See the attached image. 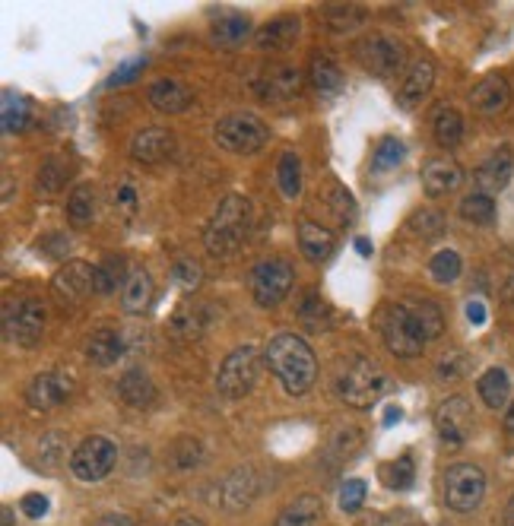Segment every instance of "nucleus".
Returning a JSON list of instances; mask_svg holds the SVG:
<instances>
[{
	"label": "nucleus",
	"mask_w": 514,
	"mask_h": 526,
	"mask_svg": "<svg viewBox=\"0 0 514 526\" xmlns=\"http://www.w3.org/2000/svg\"><path fill=\"white\" fill-rule=\"evenodd\" d=\"M267 368L277 374V381L283 384L286 393L302 397L318 381V359L311 346L296 333H277L264 349Z\"/></svg>",
	"instance_id": "obj_1"
},
{
	"label": "nucleus",
	"mask_w": 514,
	"mask_h": 526,
	"mask_svg": "<svg viewBox=\"0 0 514 526\" xmlns=\"http://www.w3.org/2000/svg\"><path fill=\"white\" fill-rule=\"evenodd\" d=\"M334 390L346 406L372 409L384 397V390H388V378L365 355H343L334 365Z\"/></svg>",
	"instance_id": "obj_2"
},
{
	"label": "nucleus",
	"mask_w": 514,
	"mask_h": 526,
	"mask_svg": "<svg viewBox=\"0 0 514 526\" xmlns=\"http://www.w3.org/2000/svg\"><path fill=\"white\" fill-rule=\"evenodd\" d=\"M251 229V203L238 194H229L219 200V206L213 210L207 229H204V244L210 254H235L245 244Z\"/></svg>",
	"instance_id": "obj_3"
},
{
	"label": "nucleus",
	"mask_w": 514,
	"mask_h": 526,
	"mask_svg": "<svg viewBox=\"0 0 514 526\" xmlns=\"http://www.w3.org/2000/svg\"><path fill=\"white\" fill-rule=\"evenodd\" d=\"M213 140L219 149H226V153H235V156H251L257 153L267 140H270V130L267 124L257 118V115H248V111H238V115H226L213 127Z\"/></svg>",
	"instance_id": "obj_4"
},
{
	"label": "nucleus",
	"mask_w": 514,
	"mask_h": 526,
	"mask_svg": "<svg viewBox=\"0 0 514 526\" xmlns=\"http://www.w3.org/2000/svg\"><path fill=\"white\" fill-rule=\"evenodd\" d=\"M378 330H381L384 346H388V352H394L397 359H416V355L422 352V346H426L410 305H388L384 308L378 314Z\"/></svg>",
	"instance_id": "obj_5"
},
{
	"label": "nucleus",
	"mask_w": 514,
	"mask_h": 526,
	"mask_svg": "<svg viewBox=\"0 0 514 526\" xmlns=\"http://www.w3.org/2000/svg\"><path fill=\"white\" fill-rule=\"evenodd\" d=\"M257 374H261V352L254 346H238L232 349L223 365L216 371V387L223 397L229 400H242L254 390L257 384Z\"/></svg>",
	"instance_id": "obj_6"
},
{
	"label": "nucleus",
	"mask_w": 514,
	"mask_h": 526,
	"mask_svg": "<svg viewBox=\"0 0 514 526\" xmlns=\"http://www.w3.org/2000/svg\"><path fill=\"white\" fill-rule=\"evenodd\" d=\"M486 498V473L473 463H454L445 473V504L454 514H470Z\"/></svg>",
	"instance_id": "obj_7"
},
{
	"label": "nucleus",
	"mask_w": 514,
	"mask_h": 526,
	"mask_svg": "<svg viewBox=\"0 0 514 526\" xmlns=\"http://www.w3.org/2000/svg\"><path fill=\"white\" fill-rule=\"evenodd\" d=\"M292 283H296V270L283 257H267L254 267L251 273V292L254 302L261 308H277L283 298L289 295Z\"/></svg>",
	"instance_id": "obj_8"
},
{
	"label": "nucleus",
	"mask_w": 514,
	"mask_h": 526,
	"mask_svg": "<svg viewBox=\"0 0 514 526\" xmlns=\"http://www.w3.org/2000/svg\"><path fill=\"white\" fill-rule=\"evenodd\" d=\"M115 460L118 447L102 435H93L70 454V469L80 482H99L115 469Z\"/></svg>",
	"instance_id": "obj_9"
},
{
	"label": "nucleus",
	"mask_w": 514,
	"mask_h": 526,
	"mask_svg": "<svg viewBox=\"0 0 514 526\" xmlns=\"http://www.w3.org/2000/svg\"><path fill=\"white\" fill-rule=\"evenodd\" d=\"M356 58L362 61L365 70L378 73V77H394L403 61H407V48H403V42L391 39V35L372 32L356 42Z\"/></svg>",
	"instance_id": "obj_10"
},
{
	"label": "nucleus",
	"mask_w": 514,
	"mask_h": 526,
	"mask_svg": "<svg viewBox=\"0 0 514 526\" xmlns=\"http://www.w3.org/2000/svg\"><path fill=\"white\" fill-rule=\"evenodd\" d=\"M4 333L16 346L42 343L45 333V308L39 302H7L4 305Z\"/></svg>",
	"instance_id": "obj_11"
},
{
	"label": "nucleus",
	"mask_w": 514,
	"mask_h": 526,
	"mask_svg": "<svg viewBox=\"0 0 514 526\" xmlns=\"http://www.w3.org/2000/svg\"><path fill=\"white\" fill-rule=\"evenodd\" d=\"M435 428L438 438L448 447H461L467 444L470 431H473V406L467 397H448L435 412Z\"/></svg>",
	"instance_id": "obj_12"
},
{
	"label": "nucleus",
	"mask_w": 514,
	"mask_h": 526,
	"mask_svg": "<svg viewBox=\"0 0 514 526\" xmlns=\"http://www.w3.org/2000/svg\"><path fill=\"white\" fill-rule=\"evenodd\" d=\"M89 292H96V279H93V267L83 260H70L67 267H61L51 276V295L67 308L80 305Z\"/></svg>",
	"instance_id": "obj_13"
},
{
	"label": "nucleus",
	"mask_w": 514,
	"mask_h": 526,
	"mask_svg": "<svg viewBox=\"0 0 514 526\" xmlns=\"http://www.w3.org/2000/svg\"><path fill=\"white\" fill-rule=\"evenodd\" d=\"M305 73L296 64H270L257 80V96L267 102H292L302 96Z\"/></svg>",
	"instance_id": "obj_14"
},
{
	"label": "nucleus",
	"mask_w": 514,
	"mask_h": 526,
	"mask_svg": "<svg viewBox=\"0 0 514 526\" xmlns=\"http://www.w3.org/2000/svg\"><path fill=\"white\" fill-rule=\"evenodd\" d=\"M70 393H73L70 374H64V371H42V374H35L32 384L26 387V403L32 409H39V412H51V409H58L70 397Z\"/></svg>",
	"instance_id": "obj_15"
},
{
	"label": "nucleus",
	"mask_w": 514,
	"mask_h": 526,
	"mask_svg": "<svg viewBox=\"0 0 514 526\" xmlns=\"http://www.w3.org/2000/svg\"><path fill=\"white\" fill-rule=\"evenodd\" d=\"M461 184H464V168L448 156L429 159L426 168H422V191H426V197H448Z\"/></svg>",
	"instance_id": "obj_16"
},
{
	"label": "nucleus",
	"mask_w": 514,
	"mask_h": 526,
	"mask_svg": "<svg viewBox=\"0 0 514 526\" xmlns=\"http://www.w3.org/2000/svg\"><path fill=\"white\" fill-rule=\"evenodd\" d=\"M175 153V137L165 127H143L131 140V156L143 165H156Z\"/></svg>",
	"instance_id": "obj_17"
},
{
	"label": "nucleus",
	"mask_w": 514,
	"mask_h": 526,
	"mask_svg": "<svg viewBox=\"0 0 514 526\" xmlns=\"http://www.w3.org/2000/svg\"><path fill=\"white\" fill-rule=\"evenodd\" d=\"M213 324V305H181L172 321H169V333L178 343H194L200 340Z\"/></svg>",
	"instance_id": "obj_18"
},
{
	"label": "nucleus",
	"mask_w": 514,
	"mask_h": 526,
	"mask_svg": "<svg viewBox=\"0 0 514 526\" xmlns=\"http://www.w3.org/2000/svg\"><path fill=\"white\" fill-rule=\"evenodd\" d=\"M146 99H150V105L156 111H162V115H181V111H188L191 102H194V92L191 86H185L181 80H172V77H162L150 86V92H146Z\"/></svg>",
	"instance_id": "obj_19"
},
{
	"label": "nucleus",
	"mask_w": 514,
	"mask_h": 526,
	"mask_svg": "<svg viewBox=\"0 0 514 526\" xmlns=\"http://www.w3.org/2000/svg\"><path fill=\"white\" fill-rule=\"evenodd\" d=\"M511 175H514V156H511L508 146H502V149H495V153L480 168H476V187L492 197V194L505 191Z\"/></svg>",
	"instance_id": "obj_20"
},
{
	"label": "nucleus",
	"mask_w": 514,
	"mask_h": 526,
	"mask_svg": "<svg viewBox=\"0 0 514 526\" xmlns=\"http://www.w3.org/2000/svg\"><path fill=\"white\" fill-rule=\"evenodd\" d=\"M318 203L324 206V216L334 219L337 229H350V225L356 222V200L353 194L346 191L343 184H337L334 178H330L321 191H318Z\"/></svg>",
	"instance_id": "obj_21"
},
{
	"label": "nucleus",
	"mask_w": 514,
	"mask_h": 526,
	"mask_svg": "<svg viewBox=\"0 0 514 526\" xmlns=\"http://www.w3.org/2000/svg\"><path fill=\"white\" fill-rule=\"evenodd\" d=\"M470 105L480 111V115L492 118V115H502V111L511 105V86L505 77H486L473 86L470 92Z\"/></svg>",
	"instance_id": "obj_22"
},
{
	"label": "nucleus",
	"mask_w": 514,
	"mask_h": 526,
	"mask_svg": "<svg viewBox=\"0 0 514 526\" xmlns=\"http://www.w3.org/2000/svg\"><path fill=\"white\" fill-rule=\"evenodd\" d=\"M432 83H435V64H432L429 58L413 61V67L407 70V77H403V83H400V96H397L400 105H403V108L419 105L422 99L429 96Z\"/></svg>",
	"instance_id": "obj_23"
},
{
	"label": "nucleus",
	"mask_w": 514,
	"mask_h": 526,
	"mask_svg": "<svg viewBox=\"0 0 514 526\" xmlns=\"http://www.w3.org/2000/svg\"><path fill=\"white\" fill-rule=\"evenodd\" d=\"M299 32H302L299 16H277V20H270L257 29V48L261 51H286L299 39Z\"/></svg>",
	"instance_id": "obj_24"
},
{
	"label": "nucleus",
	"mask_w": 514,
	"mask_h": 526,
	"mask_svg": "<svg viewBox=\"0 0 514 526\" xmlns=\"http://www.w3.org/2000/svg\"><path fill=\"white\" fill-rule=\"evenodd\" d=\"M299 248H302V254H305L311 263H324L330 254H334L337 241H334V232L324 229L321 222L302 219V222H299Z\"/></svg>",
	"instance_id": "obj_25"
},
{
	"label": "nucleus",
	"mask_w": 514,
	"mask_h": 526,
	"mask_svg": "<svg viewBox=\"0 0 514 526\" xmlns=\"http://www.w3.org/2000/svg\"><path fill=\"white\" fill-rule=\"evenodd\" d=\"M124 355V333L118 330H96L86 340V359L93 362L96 368H112Z\"/></svg>",
	"instance_id": "obj_26"
},
{
	"label": "nucleus",
	"mask_w": 514,
	"mask_h": 526,
	"mask_svg": "<svg viewBox=\"0 0 514 526\" xmlns=\"http://www.w3.org/2000/svg\"><path fill=\"white\" fill-rule=\"evenodd\" d=\"M213 42L216 45H226V48H235V45H242L248 35H251V20H248V13H238V10H223L213 20Z\"/></svg>",
	"instance_id": "obj_27"
},
{
	"label": "nucleus",
	"mask_w": 514,
	"mask_h": 526,
	"mask_svg": "<svg viewBox=\"0 0 514 526\" xmlns=\"http://www.w3.org/2000/svg\"><path fill=\"white\" fill-rule=\"evenodd\" d=\"M308 80L321 92V96H334V92H340V86H343V70L327 51H315L311 54Z\"/></svg>",
	"instance_id": "obj_28"
},
{
	"label": "nucleus",
	"mask_w": 514,
	"mask_h": 526,
	"mask_svg": "<svg viewBox=\"0 0 514 526\" xmlns=\"http://www.w3.org/2000/svg\"><path fill=\"white\" fill-rule=\"evenodd\" d=\"M150 302H153V279L143 267H137L131 270V276H127V283L121 289V308L127 314H143L150 308Z\"/></svg>",
	"instance_id": "obj_29"
},
{
	"label": "nucleus",
	"mask_w": 514,
	"mask_h": 526,
	"mask_svg": "<svg viewBox=\"0 0 514 526\" xmlns=\"http://www.w3.org/2000/svg\"><path fill=\"white\" fill-rule=\"evenodd\" d=\"M118 393H121V400L127 406H150L156 400V387L150 381V374H146L143 368H131V371H124L121 374V381H118Z\"/></svg>",
	"instance_id": "obj_30"
},
{
	"label": "nucleus",
	"mask_w": 514,
	"mask_h": 526,
	"mask_svg": "<svg viewBox=\"0 0 514 526\" xmlns=\"http://www.w3.org/2000/svg\"><path fill=\"white\" fill-rule=\"evenodd\" d=\"M321 511H324L321 498H315V495H299L296 501L286 504L283 511H280L277 526H318Z\"/></svg>",
	"instance_id": "obj_31"
},
{
	"label": "nucleus",
	"mask_w": 514,
	"mask_h": 526,
	"mask_svg": "<svg viewBox=\"0 0 514 526\" xmlns=\"http://www.w3.org/2000/svg\"><path fill=\"white\" fill-rule=\"evenodd\" d=\"M432 137H435L438 146H445V149H451V146L461 143V137H464V118H461V111H454V108H448V105L435 108V115H432Z\"/></svg>",
	"instance_id": "obj_32"
},
{
	"label": "nucleus",
	"mask_w": 514,
	"mask_h": 526,
	"mask_svg": "<svg viewBox=\"0 0 514 526\" xmlns=\"http://www.w3.org/2000/svg\"><path fill=\"white\" fill-rule=\"evenodd\" d=\"M476 390H480V397L489 409H505L508 397H511V381H508V371L505 368H489L480 384H476Z\"/></svg>",
	"instance_id": "obj_33"
},
{
	"label": "nucleus",
	"mask_w": 514,
	"mask_h": 526,
	"mask_svg": "<svg viewBox=\"0 0 514 526\" xmlns=\"http://www.w3.org/2000/svg\"><path fill=\"white\" fill-rule=\"evenodd\" d=\"M251 495H254L251 469H235V473L223 485V504L229 507V511H242V507L251 501Z\"/></svg>",
	"instance_id": "obj_34"
},
{
	"label": "nucleus",
	"mask_w": 514,
	"mask_h": 526,
	"mask_svg": "<svg viewBox=\"0 0 514 526\" xmlns=\"http://www.w3.org/2000/svg\"><path fill=\"white\" fill-rule=\"evenodd\" d=\"M321 20L330 26V32H350L365 23V10L356 4H327L321 10Z\"/></svg>",
	"instance_id": "obj_35"
},
{
	"label": "nucleus",
	"mask_w": 514,
	"mask_h": 526,
	"mask_svg": "<svg viewBox=\"0 0 514 526\" xmlns=\"http://www.w3.org/2000/svg\"><path fill=\"white\" fill-rule=\"evenodd\" d=\"M127 276H131V273H124V260L121 257H105L102 263H96V267H93V279H96V292L99 295H112V292H118V286L124 289Z\"/></svg>",
	"instance_id": "obj_36"
},
{
	"label": "nucleus",
	"mask_w": 514,
	"mask_h": 526,
	"mask_svg": "<svg viewBox=\"0 0 514 526\" xmlns=\"http://www.w3.org/2000/svg\"><path fill=\"white\" fill-rule=\"evenodd\" d=\"M67 175L70 168L64 162V156H48L42 165H39V175H35V187H39V194H58L61 187L67 184Z\"/></svg>",
	"instance_id": "obj_37"
},
{
	"label": "nucleus",
	"mask_w": 514,
	"mask_h": 526,
	"mask_svg": "<svg viewBox=\"0 0 514 526\" xmlns=\"http://www.w3.org/2000/svg\"><path fill=\"white\" fill-rule=\"evenodd\" d=\"M96 216V191L89 184H77L67 197V219L73 225H86Z\"/></svg>",
	"instance_id": "obj_38"
},
{
	"label": "nucleus",
	"mask_w": 514,
	"mask_h": 526,
	"mask_svg": "<svg viewBox=\"0 0 514 526\" xmlns=\"http://www.w3.org/2000/svg\"><path fill=\"white\" fill-rule=\"evenodd\" d=\"M410 311H413L416 327H419L422 340H426V343L438 340V336L445 333V314L435 302H416V305H410Z\"/></svg>",
	"instance_id": "obj_39"
},
{
	"label": "nucleus",
	"mask_w": 514,
	"mask_h": 526,
	"mask_svg": "<svg viewBox=\"0 0 514 526\" xmlns=\"http://www.w3.org/2000/svg\"><path fill=\"white\" fill-rule=\"evenodd\" d=\"M277 184L286 200H296L302 194V159L296 153H283L277 165Z\"/></svg>",
	"instance_id": "obj_40"
},
{
	"label": "nucleus",
	"mask_w": 514,
	"mask_h": 526,
	"mask_svg": "<svg viewBox=\"0 0 514 526\" xmlns=\"http://www.w3.org/2000/svg\"><path fill=\"white\" fill-rule=\"evenodd\" d=\"M461 216H464L467 222H473V225H486V222L495 219V203H492L489 194L473 191V194H467V197L461 200Z\"/></svg>",
	"instance_id": "obj_41"
},
{
	"label": "nucleus",
	"mask_w": 514,
	"mask_h": 526,
	"mask_svg": "<svg viewBox=\"0 0 514 526\" xmlns=\"http://www.w3.org/2000/svg\"><path fill=\"white\" fill-rule=\"evenodd\" d=\"M29 127V102L23 96L4 92V130L7 134H23Z\"/></svg>",
	"instance_id": "obj_42"
},
{
	"label": "nucleus",
	"mask_w": 514,
	"mask_h": 526,
	"mask_svg": "<svg viewBox=\"0 0 514 526\" xmlns=\"http://www.w3.org/2000/svg\"><path fill=\"white\" fill-rule=\"evenodd\" d=\"M410 232L422 241L442 238L445 235V216L438 210H419V213L410 216Z\"/></svg>",
	"instance_id": "obj_43"
},
{
	"label": "nucleus",
	"mask_w": 514,
	"mask_h": 526,
	"mask_svg": "<svg viewBox=\"0 0 514 526\" xmlns=\"http://www.w3.org/2000/svg\"><path fill=\"white\" fill-rule=\"evenodd\" d=\"M429 270H432V279H435V283L451 286L454 279L461 276L464 260H461V254H457V251H438V254L432 257V263H429Z\"/></svg>",
	"instance_id": "obj_44"
},
{
	"label": "nucleus",
	"mask_w": 514,
	"mask_h": 526,
	"mask_svg": "<svg viewBox=\"0 0 514 526\" xmlns=\"http://www.w3.org/2000/svg\"><path fill=\"white\" fill-rule=\"evenodd\" d=\"M403 156H407V146H403L397 137H384L372 156V168L375 172H391V168H397L403 162Z\"/></svg>",
	"instance_id": "obj_45"
},
{
	"label": "nucleus",
	"mask_w": 514,
	"mask_h": 526,
	"mask_svg": "<svg viewBox=\"0 0 514 526\" xmlns=\"http://www.w3.org/2000/svg\"><path fill=\"white\" fill-rule=\"evenodd\" d=\"M115 213L121 219H134L140 213V194L131 178H121L118 187H115Z\"/></svg>",
	"instance_id": "obj_46"
},
{
	"label": "nucleus",
	"mask_w": 514,
	"mask_h": 526,
	"mask_svg": "<svg viewBox=\"0 0 514 526\" xmlns=\"http://www.w3.org/2000/svg\"><path fill=\"white\" fill-rule=\"evenodd\" d=\"M172 460L178 469H194V466H200V460H204V450H200V444L194 438L185 435L172 444Z\"/></svg>",
	"instance_id": "obj_47"
},
{
	"label": "nucleus",
	"mask_w": 514,
	"mask_h": 526,
	"mask_svg": "<svg viewBox=\"0 0 514 526\" xmlns=\"http://www.w3.org/2000/svg\"><path fill=\"white\" fill-rule=\"evenodd\" d=\"M365 501V482L362 479H346L340 488V507L346 514H356Z\"/></svg>",
	"instance_id": "obj_48"
},
{
	"label": "nucleus",
	"mask_w": 514,
	"mask_h": 526,
	"mask_svg": "<svg viewBox=\"0 0 514 526\" xmlns=\"http://www.w3.org/2000/svg\"><path fill=\"white\" fill-rule=\"evenodd\" d=\"M200 276H204V270H200L194 260H178L172 267V279L181 289H188V292L200 286Z\"/></svg>",
	"instance_id": "obj_49"
},
{
	"label": "nucleus",
	"mask_w": 514,
	"mask_h": 526,
	"mask_svg": "<svg viewBox=\"0 0 514 526\" xmlns=\"http://www.w3.org/2000/svg\"><path fill=\"white\" fill-rule=\"evenodd\" d=\"M464 371H467V359H464L461 349H451V352L442 355V359H438V378L454 381V378H461Z\"/></svg>",
	"instance_id": "obj_50"
},
{
	"label": "nucleus",
	"mask_w": 514,
	"mask_h": 526,
	"mask_svg": "<svg viewBox=\"0 0 514 526\" xmlns=\"http://www.w3.org/2000/svg\"><path fill=\"white\" fill-rule=\"evenodd\" d=\"M413 479H416V466H413V460H410V457H400V460L391 466V485L400 488V492H407V488L413 485Z\"/></svg>",
	"instance_id": "obj_51"
},
{
	"label": "nucleus",
	"mask_w": 514,
	"mask_h": 526,
	"mask_svg": "<svg viewBox=\"0 0 514 526\" xmlns=\"http://www.w3.org/2000/svg\"><path fill=\"white\" fill-rule=\"evenodd\" d=\"M146 67V58H134V61H127V64H121L115 73H112V80H108L105 86L108 89H115V86H127V83H134L137 80V73Z\"/></svg>",
	"instance_id": "obj_52"
},
{
	"label": "nucleus",
	"mask_w": 514,
	"mask_h": 526,
	"mask_svg": "<svg viewBox=\"0 0 514 526\" xmlns=\"http://www.w3.org/2000/svg\"><path fill=\"white\" fill-rule=\"evenodd\" d=\"M20 511H26V517H32V520H39V517L48 514V498L45 495H26L20 501Z\"/></svg>",
	"instance_id": "obj_53"
},
{
	"label": "nucleus",
	"mask_w": 514,
	"mask_h": 526,
	"mask_svg": "<svg viewBox=\"0 0 514 526\" xmlns=\"http://www.w3.org/2000/svg\"><path fill=\"white\" fill-rule=\"evenodd\" d=\"M467 317H470V324H476V327L486 324V305L483 302H470L467 305Z\"/></svg>",
	"instance_id": "obj_54"
},
{
	"label": "nucleus",
	"mask_w": 514,
	"mask_h": 526,
	"mask_svg": "<svg viewBox=\"0 0 514 526\" xmlns=\"http://www.w3.org/2000/svg\"><path fill=\"white\" fill-rule=\"evenodd\" d=\"M96 526H134L131 520H127L124 514H108V517H102Z\"/></svg>",
	"instance_id": "obj_55"
},
{
	"label": "nucleus",
	"mask_w": 514,
	"mask_h": 526,
	"mask_svg": "<svg viewBox=\"0 0 514 526\" xmlns=\"http://www.w3.org/2000/svg\"><path fill=\"white\" fill-rule=\"evenodd\" d=\"M394 422H400V409L397 406H391L388 412H384V425H394Z\"/></svg>",
	"instance_id": "obj_56"
},
{
	"label": "nucleus",
	"mask_w": 514,
	"mask_h": 526,
	"mask_svg": "<svg viewBox=\"0 0 514 526\" xmlns=\"http://www.w3.org/2000/svg\"><path fill=\"white\" fill-rule=\"evenodd\" d=\"M10 191H13V175L4 172V203H10V197H13Z\"/></svg>",
	"instance_id": "obj_57"
},
{
	"label": "nucleus",
	"mask_w": 514,
	"mask_h": 526,
	"mask_svg": "<svg viewBox=\"0 0 514 526\" xmlns=\"http://www.w3.org/2000/svg\"><path fill=\"white\" fill-rule=\"evenodd\" d=\"M175 526H207V523H204V520H200V517H181V520H178Z\"/></svg>",
	"instance_id": "obj_58"
},
{
	"label": "nucleus",
	"mask_w": 514,
	"mask_h": 526,
	"mask_svg": "<svg viewBox=\"0 0 514 526\" xmlns=\"http://www.w3.org/2000/svg\"><path fill=\"white\" fill-rule=\"evenodd\" d=\"M505 431H511V435H514V403H511V409L505 412Z\"/></svg>",
	"instance_id": "obj_59"
},
{
	"label": "nucleus",
	"mask_w": 514,
	"mask_h": 526,
	"mask_svg": "<svg viewBox=\"0 0 514 526\" xmlns=\"http://www.w3.org/2000/svg\"><path fill=\"white\" fill-rule=\"evenodd\" d=\"M356 251H359V254H372V244L365 241V238H356Z\"/></svg>",
	"instance_id": "obj_60"
},
{
	"label": "nucleus",
	"mask_w": 514,
	"mask_h": 526,
	"mask_svg": "<svg viewBox=\"0 0 514 526\" xmlns=\"http://www.w3.org/2000/svg\"><path fill=\"white\" fill-rule=\"evenodd\" d=\"M505 526H514V498H511L508 507H505Z\"/></svg>",
	"instance_id": "obj_61"
},
{
	"label": "nucleus",
	"mask_w": 514,
	"mask_h": 526,
	"mask_svg": "<svg viewBox=\"0 0 514 526\" xmlns=\"http://www.w3.org/2000/svg\"><path fill=\"white\" fill-rule=\"evenodd\" d=\"M4 526H13V511H10V507H4Z\"/></svg>",
	"instance_id": "obj_62"
}]
</instances>
